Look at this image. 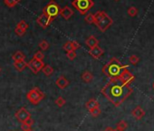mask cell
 Wrapping results in <instances>:
<instances>
[{"label":"cell","instance_id":"277c9868","mask_svg":"<svg viewBox=\"0 0 154 131\" xmlns=\"http://www.w3.org/2000/svg\"><path fill=\"white\" fill-rule=\"evenodd\" d=\"M94 3L93 0H73L72 2V6L82 15L86 14L94 7Z\"/></svg>","mask_w":154,"mask_h":131},{"label":"cell","instance_id":"ba28073f","mask_svg":"<svg viewBox=\"0 0 154 131\" xmlns=\"http://www.w3.org/2000/svg\"><path fill=\"white\" fill-rule=\"evenodd\" d=\"M54 21V18H49L48 16H46L45 14H42L38 17V18L36 19V22L37 24L42 27L43 28H45L47 27L48 26H50L52 24V22Z\"/></svg>","mask_w":154,"mask_h":131},{"label":"cell","instance_id":"ac0fdd59","mask_svg":"<svg viewBox=\"0 0 154 131\" xmlns=\"http://www.w3.org/2000/svg\"><path fill=\"white\" fill-rule=\"evenodd\" d=\"M82 79L85 82V83H90L92 82V80L94 79V76L91 72L89 71H85L82 75Z\"/></svg>","mask_w":154,"mask_h":131},{"label":"cell","instance_id":"d4e9b609","mask_svg":"<svg viewBox=\"0 0 154 131\" xmlns=\"http://www.w3.org/2000/svg\"><path fill=\"white\" fill-rule=\"evenodd\" d=\"M39 47L41 48V50L45 51V50H47L49 48V43L46 40H42L39 43Z\"/></svg>","mask_w":154,"mask_h":131},{"label":"cell","instance_id":"ab89813d","mask_svg":"<svg viewBox=\"0 0 154 131\" xmlns=\"http://www.w3.org/2000/svg\"><path fill=\"white\" fill-rule=\"evenodd\" d=\"M115 1H119V0H115Z\"/></svg>","mask_w":154,"mask_h":131},{"label":"cell","instance_id":"ffe728a7","mask_svg":"<svg viewBox=\"0 0 154 131\" xmlns=\"http://www.w3.org/2000/svg\"><path fill=\"white\" fill-rule=\"evenodd\" d=\"M12 58L14 59V61H21V60H25L26 59V56L21 51H17L12 56Z\"/></svg>","mask_w":154,"mask_h":131},{"label":"cell","instance_id":"52a82bcc","mask_svg":"<svg viewBox=\"0 0 154 131\" xmlns=\"http://www.w3.org/2000/svg\"><path fill=\"white\" fill-rule=\"evenodd\" d=\"M45 67V64L43 61L41 60H37L35 58H32L30 60V62L27 63V68L34 73V74H37L39 71L42 70V69Z\"/></svg>","mask_w":154,"mask_h":131},{"label":"cell","instance_id":"6da1fadb","mask_svg":"<svg viewBox=\"0 0 154 131\" xmlns=\"http://www.w3.org/2000/svg\"><path fill=\"white\" fill-rule=\"evenodd\" d=\"M101 93L115 107H120L132 93L130 85L124 84L119 78H110L102 88Z\"/></svg>","mask_w":154,"mask_h":131},{"label":"cell","instance_id":"74e56055","mask_svg":"<svg viewBox=\"0 0 154 131\" xmlns=\"http://www.w3.org/2000/svg\"><path fill=\"white\" fill-rule=\"evenodd\" d=\"M114 131H123V130H121V129H118V128H116V129H114Z\"/></svg>","mask_w":154,"mask_h":131},{"label":"cell","instance_id":"f1b7e54d","mask_svg":"<svg viewBox=\"0 0 154 131\" xmlns=\"http://www.w3.org/2000/svg\"><path fill=\"white\" fill-rule=\"evenodd\" d=\"M44 57H45V55H44V53H43L42 51H37V52H36V53L34 55V57H33V58H35V59H37V60H41V61H43Z\"/></svg>","mask_w":154,"mask_h":131},{"label":"cell","instance_id":"5bb4252c","mask_svg":"<svg viewBox=\"0 0 154 131\" xmlns=\"http://www.w3.org/2000/svg\"><path fill=\"white\" fill-rule=\"evenodd\" d=\"M55 84H56V86H57L59 88L63 89V88H65L66 87H68V85H69V80H68L66 78H64L63 76H61V77H59V78L56 79Z\"/></svg>","mask_w":154,"mask_h":131},{"label":"cell","instance_id":"9a60e30c","mask_svg":"<svg viewBox=\"0 0 154 131\" xmlns=\"http://www.w3.org/2000/svg\"><path fill=\"white\" fill-rule=\"evenodd\" d=\"M85 44H86V46L91 49V48H94V47H95V46H97L99 45V40H98L95 37L91 36V37H89L85 40Z\"/></svg>","mask_w":154,"mask_h":131},{"label":"cell","instance_id":"4316f807","mask_svg":"<svg viewBox=\"0 0 154 131\" xmlns=\"http://www.w3.org/2000/svg\"><path fill=\"white\" fill-rule=\"evenodd\" d=\"M63 49L66 52H69V51H72L73 50L72 49V41H67L66 43L63 44Z\"/></svg>","mask_w":154,"mask_h":131},{"label":"cell","instance_id":"9c48e42d","mask_svg":"<svg viewBox=\"0 0 154 131\" xmlns=\"http://www.w3.org/2000/svg\"><path fill=\"white\" fill-rule=\"evenodd\" d=\"M15 116L18 119V121H20L21 123L26 122L27 119L31 118V114L25 107H22L18 111H17L16 114H15Z\"/></svg>","mask_w":154,"mask_h":131},{"label":"cell","instance_id":"4fadbf2b","mask_svg":"<svg viewBox=\"0 0 154 131\" xmlns=\"http://www.w3.org/2000/svg\"><path fill=\"white\" fill-rule=\"evenodd\" d=\"M89 54H90V56H93L94 58L98 59L99 57H101V56H103V49L101 48L99 46H95V47H94V48H91V49L89 50Z\"/></svg>","mask_w":154,"mask_h":131},{"label":"cell","instance_id":"7c38bea8","mask_svg":"<svg viewBox=\"0 0 154 131\" xmlns=\"http://www.w3.org/2000/svg\"><path fill=\"white\" fill-rule=\"evenodd\" d=\"M59 15H61L62 18H63L64 19L68 20V19L73 15V11H72L69 7H64V8H60Z\"/></svg>","mask_w":154,"mask_h":131},{"label":"cell","instance_id":"484cf974","mask_svg":"<svg viewBox=\"0 0 154 131\" xmlns=\"http://www.w3.org/2000/svg\"><path fill=\"white\" fill-rule=\"evenodd\" d=\"M89 113L94 117H97L100 114H101V109L100 107H95V108H93L91 110H89Z\"/></svg>","mask_w":154,"mask_h":131},{"label":"cell","instance_id":"8fae6325","mask_svg":"<svg viewBox=\"0 0 154 131\" xmlns=\"http://www.w3.org/2000/svg\"><path fill=\"white\" fill-rule=\"evenodd\" d=\"M131 116L136 120H140V119H141L145 116V111H144V109L141 107L138 106L135 108H133V110L131 111Z\"/></svg>","mask_w":154,"mask_h":131},{"label":"cell","instance_id":"8992f818","mask_svg":"<svg viewBox=\"0 0 154 131\" xmlns=\"http://www.w3.org/2000/svg\"><path fill=\"white\" fill-rule=\"evenodd\" d=\"M59 11H60L59 6L56 4L55 1H54V0L50 1V2L43 8V14H45V15L48 16L49 18H54V19L59 15Z\"/></svg>","mask_w":154,"mask_h":131},{"label":"cell","instance_id":"d6986e66","mask_svg":"<svg viewBox=\"0 0 154 131\" xmlns=\"http://www.w3.org/2000/svg\"><path fill=\"white\" fill-rule=\"evenodd\" d=\"M42 71L47 77H49V76H51V75L54 74V69L51 67L50 65H45V67L42 69Z\"/></svg>","mask_w":154,"mask_h":131},{"label":"cell","instance_id":"7a4b0ae2","mask_svg":"<svg viewBox=\"0 0 154 131\" xmlns=\"http://www.w3.org/2000/svg\"><path fill=\"white\" fill-rule=\"evenodd\" d=\"M127 69V65H122L116 57H112L103 68V73L110 78H119L123 70Z\"/></svg>","mask_w":154,"mask_h":131},{"label":"cell","instance_id":"f35d334b","mask_svg":"<svg viewBox=\"0 0 154 131\" xmlns=\"http://www.w3.org/2000/svg\"><path fill=\"white\" fill-rule=\"evenodd\" d=\"M152 88H153V89H154V83H153V85H152Z\"/></svg>","mask_w":154,"mask_h":131},{"label":"cell","instance_id":"e575fe53","mask_svg":"<svg viewBox=\"0 0 154 131\" xmlns=\"http://www.w3.org/2000/svg\"><path fill=\"white\" fill-rule=\"evenodd\" d=\"M72 49L75 51L76 49H78V48H80V44L77 42V41H75V40H73V41H72Z\"/></svg>","mask_w":154,"mask_h":131},{"label":"cell","instance_id":"1f68e13d","mask_svg":"<svg viewBox=\"0 0 154 131\" xmlns=\"http://www.w3.org/2000/svg\"><path fill=\"white\" fill-rule=\"evenodd\" d=\"M21 129H22L23 131H32V126H29L27 123L23 122V123L21 124Z\"/></svg>","mask_w":154,"mask_h":131},{"label":"cell","instance_id":"60d3db41","mask_svg":"<svg viewBox=\"0 0 154 131\" xmlns=\"http://www.w3.org/2000/svg\"><path fill=\"white\" fill-rule=\"evenodd\" d=\"M0 71H1V69H0Z\"/></svg>","mask_w":154,"mask_h":131},{"label":"cell","instance_id":"e0dca14e","mask_svg":"<svg viewBox=\"0 0 154 131\" xmlns=\"http://www.w3.org/2000/svg\"><path fill=\"white\" fill-rule=\"evenodd\" d=\"M100 105H99V102L95 99V98H91L89 99L86 104H85V107L88 110H91L93 108H95V107H98Z\"/></svg>","mask_w":154,"mask_h":131},{"label":"cell","instance_id":"f546056e","mask_svg":"<svg viewBox=\"0 0 154 131\" xmlns=\"http://www.w3.org/2000/svg\"><path fill=\"white\" fill-rule=\"evenodd\" d=\"M17 27L24 29V30H26L28 28V24L25 21V20H21L20 22H18V24L17 25Z\"/></svg>","mask_w":154,"mask_h":131},{"label":"cell","instance_id":"603a6c76","mask_svg":"<svg viewBox=\"0 0 154 131\" xmlns=\"http://www.w3.org/2000/svg\"><path fill=\"white\" fill-rule=\"evenodd\" d=\"M85 20V22H86L87 24H90V25H91V24H94V14L90 13V14L86 15Z\"/></svg>","mask_w":154,"mask_h":131},{"label":"cell","instance_id":"7402d4cb","mask_svg":"<svg viewBox=\"0 0 154 131\" xmlns=\"http://www.w3.org/2000/svg\"><path fill=\"white\" fill-rule=\"evenodd\" d=\"M128 15L130 16V17H136L137 15H138V9L136 8H134V7H131V8H129V9H128Z\"/></svg>","mask_w":154,"mask_h":131},{"label":"cell","instance_id":"30bf717a","mask_svg":"<svg viewBox=\"0 0 154 131\" xmlns=\"http://www.w3.org/2000/svg\"><path fill=\"white\" fill-rule=\"evenodd\" d=\"M119 78H120L124 84L130 85V84L135 79V77H134V76L128 70V69H127L123 70V72L121 74V76L119 77Z\"/></svg>","mask_w":154,"mask_h":131},{"label":"cell","instance_id":"d6a6232c","mask_svg":"<svg viewBox=\"0 0 154 131\" xmlns=\"http://www.w3.org/2000/svg\"><path fill=\"white\" fill-rule=\"evenodd\" d=\"M4 3L7 7L8 8H14L15 6H17V4L14 1V0H4Z\"/></svg>","mask_w":154,"mask_h":131},{"label":"cell","instance_id":"4dcf8cb0","mask_svg":"<svg viewBox=\"0 0 154 131\" xmlns=\"http://www.w3.org/2000/svg\"><path fill=\"white\" fill-rule=\"evenodd\" d=\"M26 30H24V29H22V28H20L18 27H16V28H15V33L18 37H23L26 34Z\"/></svg>","mask_w":154,"mask_h":131},{"label":"cell","instance_id":"5b68a950","mask_svg":"<svg viewBox=\"0 0 154 131\" xmlns=\"http://www.w3.org/2000/svg\"><path fill=\"white\" fill-rule=\"evenodd\" d=\"M44 97H45V94L38 88H32L26 95V98L33 105H37L39 102H41L44 99Z\"/></svg>","mask_w":154,"mask_h":131},{"label":"cell","instance_id":"d590c367","mask_svg":"<svg viewBox=\"0 0 154 131\" xmlns=\"http://www.w3.org/2000/svg\"><path fill=\"white\" fill-rule=\"evenodd\" d=\"M103 131H114V129H113L112 127H111V126H108V127H106Z\"/></svg>","mask_w":154,"mask_h":131},{"label":"cell","instance_id":"83f0119b","mask_svg":"<svg viewBox=\"0 0 154 131\" xmlns=\"http://www.w3.org/2000/svg\"><path fill=\"white\" fill-rule=\"evenodd\" d=\"M129 60H130V62H131L132 65H136V64H138V62L140 61V58H139V56H136V55H131V56H130Z\"/></svg>","mask_w":154,"mask_h":131},{"label":"cell","instance_id":"cb8c5ba5","mask_svg":"<svg viewBox=\"0 0 154 131\" xmlns=\"http://www.w3.org/2000/svg\"><path fill=\"white\" fill-rule=\"evenodd\" d=\"M128 127V124L125 120H121L118 124H117V128L121 129V130H125Z\"/></svg>","mask_w":154,"mask_h":131},{"label":"cell","instance_id":"836d02e7","mask_svg":"<svg viewBox=\"0 0 154 131\" xmlns=\"http://www.w3.org/2000/svg\"><path fill=\"white\" fill-rule=\"evenodd\" d=\"M66 56H67V57H68L70 60H73V59L76 57L77 54H76V52H75L74 50H72V51L67 52V53H66Z\"/></svg>","mask_w":154,"mask_h":131},{"label":"cell","instance_id":"3957f363","mask_svg":"<svg viewBox=\"0 0 154 131\" xmlns=\"http://www.w3.org/2000/svg\"><path fill=\"white\" fill-rule=\"evenodd\" d=\"M94 23L102 32H105L112 24V19L104 11H97L94 15Z\"/></svg>","mask_w":154,"mask_h":131},{"label":"cell","instance_id":"2e32d148","mask_svg":"<svg viewBox=\"0 0 154 131\" xmlns=\"http://www.w3.org/2000/svg\"><path fill=\"white\" fill-rule=\"evenodd\" d=\"M14 67L17 71H23L27 68V62H26V60L15 61L14 62Z\"/></svg>","mask_w":154,"mask_h":131},{"label":"cell","instance_id":"44dd1931","mask_svg":"<svg viewBox=\"0 0 154 131\" xmlns=\"http://www.w3.org/2000/svg\"><path fill=\"white\" fill-rule=\"evenodd\" d=\"M54 103H55V105H56L57 107H63V106L65 105V103H66V100H65L63 97H57V98H56V100L54 101Z\"/></svg>","mask_w":154,"mask_h":131},{"label":"cell","instance_id":"8d00e7d4","mask_svg":"<svg viewBox=\"0 0 154 131\" xmlns=\"http://www.w3.org/2000/svg\"><path fill=\"white\" fill-rule=\"evenodd\" d=\"M14 1H15V2H16L17 4H18V3H19V2L21 1V0H14Z\"/></svg>","mask_w":154,"mask_h":131}]
</instances>
